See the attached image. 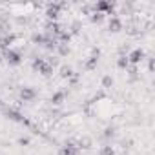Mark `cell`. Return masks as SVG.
Masks as SVG:
<instances>
[{
  "label": "cell",
  "instance_id": "6da1fadb",
  "mask_svg": "<svg viewBox=\"0 0 155 155\" xmlns=\"http://www.w3.org/2000/svg\"><path fill=\"white\" fill-rule=\"evenodd\" d=\"M66 8H68L66 2H51V4H48V8H46V18L49 22H58V17H60L62 9H66Z\"/></svg>",
  "mask_w": 155,
  "mask_h": 155
},
{
  "label": "cell",
  "instance_id": "7a4b0ae2",
  "mask_svg": "<svg viewBox=\"0 0 155 155\" xmlns=\"http://www.w3.org/2000/svg\"><path fill=\"white\" fill-rule=\"evenodd\" d=\"M4 115L9 119V120H13V122H18V124H22V126H28V128H31V122H29V119H26L17 108H11V106H4Z\"/></svg>",
  "mask_w": 155,
  "mask_h": 155
},
{
  "label": "cell",
  "instance_id": "3957f363",
  "mask_svg": "<svg viewBox=\"0 0 155 155\" xmlns=\"http://www.w3.org/2000/svg\"><path fill=\"white\" fill-rule=\"evenodd\" d=\"M2 57H4L6 62H8L9 66H13V68L20 66V64L24 62V57H22V51H20V49H13V48H9V49L2 51Z\"/></svg>",
  "mask_w": 155,
  "mask_h": 155
},
{
  "label": "cell",
  "instance_id": "277c9868",
  "mask_svg": "<svg viewBox=\"0 0 155 155\" xmlns=\"http://www.w3.org/2000/svg\"><path fill=\"white\" fill-rule=\"evenodd\" d=\"M113 9H115V4L113 2H110V0H99V2L93 6V11L95 13H101V15H111L113 13Z\"/></svg>",
  "mask_w": 155,
  "mask_h": 155
},
{
  "label": "cell",
  "instance_id": "5b68a950",
  "mask_svg": "<svg viewBox=\"0 0 155 155\" xmlns=\"http://www.w3.org/2000/svg\"><path fill=\"white\" fill-rule=\"evenodd\" d=\"M146 58V53L142 48H135L128 53V60H130V66H139L142 60Z\"/></svg>",
  "mask_w": 155,
  "mask_h": 155
},
{
  "label": "cell",
  "instance_id": "8992f818",
  "mask_svg": "<svg viewBox=\"0 0 155 155\" xmlns=\"http://www.w3.org/2000/svg\"><path fill=\"white\" fill-rule=\"evenodd\" d=\"M37 90L35 88H31V86H24V88H20V91H18V97H20V101H24V102H33L35 99H37Z\"/></svg>",
  "mask_w": 155,
  "mask_h": 155
},
{
  "label": "cell",
  "instance_id": "52a82bcc",
  "mask_svg": "<svg viewBox=\"0 0 155 155\" xmlns=\"http://www.w3.org/2000/svg\"><path fill=\"white\" fill-rule=\"evenodd\" d=\"M17 40V35L15 33H4L2 37H0V49L6 51L9 48H13V42Z\"/></svg>",
  "mask_w": 155,
  "mask_h": 155
},
{
  "label": "cell",
  "instance_id": "ba28073f",
  "mask_svg": "<svg viewBox=\"0 0 155 155\" xmlns=\"http://www.w3.org/2000/svg\"><path fill=\"white\" fill-rule=\"evenodd\" d=\"M62 29H64V28H62L60 22H49V20H48V22H46V29H44V33H46V35H51V37L57 38V37L60 35Z\"/></svg>",
  "mask_w": 155,
  "mask_h": 155
},
{
  "label": "cell",
  "instance_id": "9c48e42d",
  "mask_svg": "<svg viewBox=\"0 0 155 155\" xmlns=\"http://www.w3.org/2000/svg\"><path fill=\"white\" fill-rule=\"evenodd\" d=\"M122 28H124V22H122L117 15H113V17L108 20V29H110V33H119V31H122Z\"/></svg>",
  "mask_w": 155,
  "mask_h": 155
},
{
  "label": "cell",
  "instance_id": "30bf717a",
  "mask_svg": "<svg viewBox=\"0 0 155 155\" xmlns=\"http://www.w3.org/2000/svg\"><path fill=\"white\" fill-rule=\"evenodd\" d=\"M81 153V148L77 146V142H66L62 148H60V155H79Z\"/></svg>",
  "mask_w": 155,
  "mask_h": 155
},
{
  "label": "cell",
  "instance_id": "8fae6325",
  "mask_svg": "<svg viewBox=\"0 0 155 155\" xmlns=\"http://www.w3.org/2000/svg\"><path fill=\"white\" fill-rule=\"evenodd\" d=\"M99 55H101V51H99V49H93L91 57H88V60H86V64H84V68H86L88 71L97 69V64H99Z\"/></svg>",
  "mask_w": 155,
  "mask_h": 155
},
{
  "label": "cell",
  "instance_id": "7c38bea8",
  "mask_svg": "<svg viewBox=\"0 0 155 155\" xmlns=\"http://www.w3.org/2000/svg\"><path fill=\"white\" fill-rule=\"evenodd\" d=\"M64 101H66V91H64V90H58V91H55V93L51 95V99H49V102H51L53 106H60Z\"/></svg>",
  "mask_w": 155,
  "mask_h": 155
},
{
  "label": "cell",
  "instance_id": "4fadbf2b",
  "mask_svg": "<svg viewBox=\"0 0 155 155\" xmlns=\"http://www.w3.org/2000/svg\"><path fill=\"white\" fill-rule=\"evenodd\" d=\"M58 75L62 77V79H66V81H69L71 77L75 75V71H73V68L71 66H68V64H62L60 68H58Z\"/></svg>",
  "mask_w": 155,
  "mask_h": 155
},
{
  "label": "cell",
  "instance_id": "5bb4252c",
  "mask_svg": "<svg viewBox=\"0 0 155 155\" xmlns=\"http://www.w3.org/2000/svg\"><path fill=\"white\" fill-rule=\"evenodd\" d=\"M46 42V35L44 33H38V31H35L33 35H31V44H35V46H40L42 48V44Z\"/></svg>",
  "mask_w": 155,
  "mask_h": 155
},
{
  "label": "cell",
  "instance_id": "9a60e30c",
  "mask_svg": "<svg viewBox=\"0 0 155 155\" xmlns=\"http://www.w3.org/2000/svg\"><path fill=\"white\" fill-rule=\"evenodd\" d=\"M71 37H73V35H71L68 29H62L60 35L57 37V42H58V44H69V42H71Z\"/></svg>",
  "mask_w": 155,
  "mask_h": 155
},
{
  "label": "cell",
  "instance_id": "2e32d148",
  "mask_svg": "<svg viewBox=\"0 0 155 155\" xmlns=\"http://www.w3.org/2000/svg\"><path fill=\"white\" fill-rule=\"evenodd\" d=\"M77 146H79L81 150H82V148H84V150H90V148L93 146V140H91V139H90L88 135H84V137H81V139H79V142H77Z\"/></svg>",
  "mask_w": 155,
  "mask_h": 155
},
{
  "label": "cell",
  "instance_id": "e0dca14e",
  "mask_svg": "<svg viewBox=\"0 0 155 155\" xmlns=\"http://www.w3.org/2000/svg\"><path fill=\"white\" fill-rule=\"evenodd\" d=\"M128 66H130L128 55H119V58H117V68H119V69H122V71H126V69H128Z\"/></svg>",
  "mask_w": 155,
  "mask_h": 155
},
{
  "label": "cell",
  "instance_id": "ac0fdd59",
  "mask_svg": "<svg viewBox=\"0 0 155 155\" xmlns=\"http://www.w3.org/2000/svg\"><path fill=\"white\" fill-rule=\"evenodd\" d=\"M44 62H46V58H42V57H33V60H31V68H33V71H40V68L44 66Z\"/></svg>",
  "mask_w": 155,
  "mask_h": 155
},
{
  "label": "cell",
  "instance_id": "d6986e66",
  "mask_svg": "<svg viewBox=\"0 0 155 155\" xmlns=\"http://www.w3.org/2000/svg\"><path fill=\"white\" fill-rule=\"evenodd\" d=\"M101 84H102L104 90H110V88H113L115 81H113V77H111V75H104V77H102V81H101Z\"/></svg>",
  "mask_w": 155,
  "mask_h": 155
},
{
  "label": "cell",
  "instance_id": "ffe728a7",
  "mask_svg": "<svg viewBox=\"0 0 155 155\" xmlns=\"http://www.w3.org/2000/svg\"><path fill=\"white\" fill-rule=\"evenodd\" d=\"M57 55L58 57H68L69 55V44H57Z\"/></svg>",
  "mask_w": 155,
  "mask_h": 155
},
{
  "label": "cell",
  "instance_id": "44dd1931",
  "mask_svg": "<svg viewBox=\"0 0 155 155\" xmlns=\"http://www.w3.org/2000/svg\"><path fill=\"white\" fill-rule=\"evenodd\" d=\"M115 126H108V128H104V131H102V137L106 139V140H110V139H113L115 137Z\"/></svg>",
  "mask_w": 155,
  "mask_h": 155
},
{
  "label": "cell",
  "instance_id": "7402d4cb",
  "mask_svg": "<svg viewBox=\"0 0 155 155\" xmlns=\"http://www.w3.org/2000/svg\"><path fill=\"white\" fill-rule=\"evenodd\" d=\"M53 69H55V68H51L48 62H44V66L40 68V71H38V73H40V75H44V77H51V75H53Z\"/></svg>",
  "mask_w": 155,
  "mask_h": 155
},
{
  "label": "cell",
  "instance_id": "603a6c76",
  "mask_svg": "<svg viewBox=\"0 0 155 155\" xmlns=\"http://www.w3.org/2000/svg\"><path fill=\"white\" fill-rule=\"evenodd\" d=\"M102 20H104V15H101V13H95V11H93V13L90 15V22H91V24H101Z\"/></svg>",
  "mask_w": 155,
  "mask_h": 155
},
{
  "label": "cell",
  "instance_id": "cb8c5ba5",
  "mask_svg": "<svg viewBox=\"0 0 155 155\" xmlns=\"http://www.w3.org/2000/svg\"><path fill=\"white\" fill-rule=\"evenodd\" d=\"M81 29H82V24H81L79 20H75V22L71 24V29H69V33H71V35H79V33H81Z\"/></svg>",
  "mask_w": 155,
  "mask_h": 155
},
{
  "label": "cell",
  "instance_id": "d4e9b609",
  "mask_svg": "<svg viewBox=\"0 0 155 155\" xmlns=\"http://www.w3.org/2000/svg\"><path fill=\"white\" fill-rule=\"evenodd\" d=\"M99 155H115V150H113V146L106 144V146H102V148H101Z\"/></svg>",
  "mask_w": 155,
  "mask_h": 155
},
{
  "label": "cell",
  "instance_id": "484cf974",
  "mask_svg": "<svg viewBox=\"0 0 155 155\" xmlns=\"http://www.w3.org/2000/svg\"><path fill=\"white\" fill-rule=\"evenodd\" d=\"M148 58V71L150 73H153V69H155V62H153V58L151 57H146Z\"/></svg>",
  "mask_w": 155,
  "mask_h": 155
},
{
  "label": "cell",
  "instance_id": "4316f807",
  "mask_svg": "<svg viewBox=\"0 0 155 155\" xmlns=\"http://www.w3.org/2000/svg\"><path fill=\"white\" fill-rule=\"evenodd\" d=\"M29 142H31L29 137H20V139H18V144H20V146H29Z\"/></svg>",
  "mask_w": 155,
  "mask_h": 155
}]
</instances>
